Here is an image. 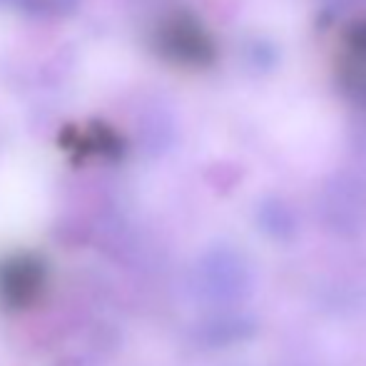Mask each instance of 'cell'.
Here are the masks:
<instances>
[{"instance_id":"3957f363","label":"cell","mask_w":366,"mask_h":366,"mask_svg":"<svg viewBox=\"0 0 366 366\" xmlns=\"http://www.w3.org/2000/svg\"><path fill=\"white\" fill-rule=\"evenodd\" d=\"M45 285L43 262L28 254L0 262V302L10 307H28L38 299Z\"/></svg>"},{"instance_id":"8992f818","label":"cell","mask_w":366,"mask_h":366,"mask_svg":"<svg viewBox=\"0 0 366 366\" xmlns=\"http://www.w3.org/2000/svg\"><path fill=\"white\" fill-rule=\"evenodd\" d=\"M327 13H334V15H344L349 10H359V8H366V0H322Z\"/></svg>"},{"instance_id":"277c9868","label":"cell","mask_w":366,"mask_h":366,"mask_svg":"<svg viewBox=\"0 0 366 366\" xmlns=\"http://www.w3.org/2000/svg\"><path fill=\"white\" fill-rule=\"evenodd\" d=\"M257 334V319L239 312H217L197 324L194 342L202 349H227L249 342Z\"/></svg>"},{"instance_id":"5b68a950","label":"cell","mask_w":366,"mask_h":366,"mask_svg":"<svg viewBox=\"0 0 366 366\" xmlns=\"http://www.w3.org/2000/svg\"><path fill=\"white\" fill-rule=\"evenodd\" d=\"M257 227L262 234L274 242H292L297 234V214L285 199L280 197H264L257 207Z\"/></svg>"},{"instance_id":"7a4b0ae2","label":"cell","mask_w":366,"mask_h":366,"mask_svg":"<svg viewBox=\"0 0 366 366\" xmlns=\"http://www.w3.org/2000/svg\"><path fill=\"white\" fill-rule=\"evenodd\" d=\"M319 219L324 229L354 239L366 229V182L354 172H337L322 184Z\"/></svg>"},{"instance_id":"6da1fadb","label":"cell","mask_w":366,"mask_h":366,"mask_svg":"<svg viewBox=\"0 0 366 366\" xmlns=\"http://www.w3.org/2000/svg\"><path fill=\"white\" fill-rule=\"evenodd\" d=\"M189 290L202 304L227 312L242 304L254 290L252 264L239 249L229 244H214L199 254L189 274Z\"/></svg>"}]
</instances>
